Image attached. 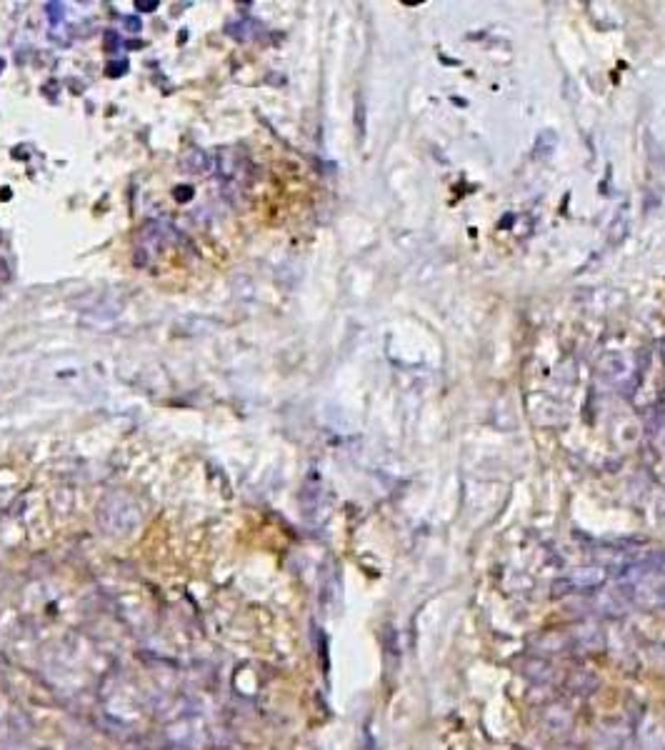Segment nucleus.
<instances>
[{
	"instance_id": "f257e3e1",
	"label": "nucleus",
	"mask_w": 665,
	"mask_h": 750,
	"mask_svg": "<svg viewBox=\"0 0 665 750\" xmlns=\"http://www.w3.org/2000/svg\"><path fill=\"white\" fill-rule=\"evenodd\" d=\"M100 523L106 525V531H110L113 535H128L141 523V510L128 496L113 493L100 505Z\"/></svg>"
},
{
	"instance_id": "f03ea898",
	"label": "nucleus",
	"mask_w": 665,
	"mask_h": 750,
	"mask_svg": "<svg viewBox=\"0 0 665 750\" xmlns=\"http://www.w3.org/2000/svg\"><path fill=\"white\" fill-rule=\"evenodd\" d=\"M573 725H575V715L566 703L555 701L543 708V728L551 736H566V733L573 730Z\"/></svg>"
},
{
	"instance_id": "7ed1b4c3",
	"label": "nucleus",
	"mask_w": 665,
	"mask_h": 750,
	"mask_svg": "<svg viewBox=\"0 0 665 750\" xmlns=\"http://www.w3.org/2000/svg\"><path fill=\"white\" fill-rule=\"evenodd\" d=\"M533 651L535 655H558V653L573 651V636L568 630H543L535 640H533Z\"/></svg>"
},
{
	"instance_id": "20e7f679",
	"label": "nucleus",
	"mask_w": 665,
	"mask_h": 750,
	"mask_svg": "<svg viewBox=\"0 0 665 750\" xmlns=\"http://www.w3.org/2000/svg\"><path fill=\"white\" fill-rule=\"evenodd\" d=\"M605 581H608V573L601 566L575 568L573 573L568 575V583L573 585V593H595V590H601L605 585Z\"/></svg>"
},
{
	"instance_id": "39448f33",
	"label": "nucleus",
	"mask_w": 665,
	"mask_h": 750,
	"mask_svg": "<svg viewBox=\"0 0 665 750\" xmlns=\"http://www.w3.org/2000/svg\"><path fill=\"white\" fill-rule=\"evenodd\" d=\"M570 636H573V651L583 653V655H598V653L605 651V633L601 628H595V625L575 630Z\"/></svg>"
},
{
	"instance_id": "423d86ee",
	"label": "nucleus",
	"mask_w": 665,
	"mask_h": 750,
	"mask_svg": "<svg viewBox=\"0 0 665 750\" xmlns=\"http://www.w3.org/2000/svg\"><path fill=\"white\" fill-rule=\"evenodd\" d=\"M520 673H523L531 683H538V686H548V683H553V678H555V668H553L551 660L543 658V655H528V658H523Z\"/></svg>"
},
{
	"instance_id": "0eeeda50",
	"label": "nucleus",
	"mask_w": 665,
	"mask_h": 750,
	"mask_svg": "<svg viewBox=\"0 0 665 750\" xmlns=\"http://www.w3.org/2000/svg\"><path fill=\"white\" fill-rule=\"evenodd\" d=\"M566 690L570 695H578V698H588V695H593L598 688H601V680H598V675L590 670H585V668H578V670L573 673H568L566 675Z\"/></svg>"
},
{
	"instance_id": "6e6552de",
	"label": "nucleus",
	"mask_w": 665,
	"mask_h": 750,
	"mask_svg": "<svg viewBox=\"0 0 665 750\" xmlns=\"http://www.w3.org/2000/svg\"><path fill=\"white\" fill-rule=\"evenodd\" d=\"M625 238H628V220H625V215H616L605 230V243L610 248H618L625 243Z\"/></svg>"
},
{
	"instance_id": "1a4fd4ad",
	"label": "nucleus",
	"mask_w": 665,
	"mask_h": 750,
	"mask_svg": "<svg viewBox=\"0 0 665 750\" xmlns=\"http://www.w3.org/2000/svg\"><path fill=\"white\" fill-rule=\"evenodd\" d=\"M558 148V135H555V130H543V133L535 138V153L533 156L538 158V160H543V158H551L553 156V150Z\"/></svg>"
},
{
	"instance_id": "9d476101",
	"label": "nucleus",
	"mask_w": 665,
	"mask_h": 750,
	"mask_svg": "<svg viewBox=\"0 0 665 750\" xmlns=\"http://www.w3.org/2000/svg\"><path fill=\"white\" fill-rule=\"evenodd\" d=\"M625 370V363L620 355L616 353H608L605 358H603L601 363H598V373L605 375V378H618V375Z\"/></svg>"
},
{
	"instance_id": "9b49d317",
	"label": "nucleus",
	"mask_w": 665,
	"mask_h": 750,
	"mask_svg": "<svg viewBox=\"0 0 665 750\" xmlns=\"http://www.w3.org/2000/svg\"><path fill=\"white\" fill-rule=\"evenodd\" d=\"M183 168L188 173H206L210 168V158L203 153V150H191L188 156L183 158Z\"/></svg>"
},
{
	"instance_id": "f8f14e48",
	"label": "nucleus",
	"mask_w": 665,
	"mask_h": 750,
	"mask_svg": "<svg viewBox=\"0 0 665 750\" xmlns=\"http://www.w3.org/2000/svg\"><path fill=\"white\" fill-rule=\"evenodd\" d=\"M176 198L180 200V203L191 200L193 198V188H191V185H180V188H176Z\"/></svg>"
},
{
	"instance_id": "ddd939ff",
	"label": "nucleus",
	"mask_w": 665,
	"mask_h": 750,
	"mask_svg": "<svg viewBox=\"0 0 665 750\" xmlns=\"http://www.w3.org/2000/svg\"><path fill=\"white\" fill-rule=\"evenodd\" d=\"M48 15H50V21H53V23L60 21V18H63V5H56V3H50V5H48Z\"/></svg>"
},
{
	"instance_id": "4468645a",
	"label": "nucleus",
	"mask_w": 665,
	"mask_h": 750,
	"mask_svg": "<svg viewBox=\"0 0 665 750\" xmlns=\"http://www.w3.org/2000/svg\"><path fill=\"white\" fill-rule=\"evenodd\" d=\"M123 23H125V28L130 30V33H138V30H141V21H138V18H123Z\"/></svg>"
},
{
	"instance_id": "2eb2a0df",
	"label": "nucleus",
	"mask_w": 665,
	"mask_h": 750,
	"mask_svg": "<svg viewBox=\"0 0 665 750\" xmlns=\"http://www.w3.org/2000/svg\"><path fill=\"white\" fill-rule=\"evenodd\" d=\"M125 68H128V63H121V65H108V75H123V73H125Z\"/></svg>"
},
{
	"instance_id": "dca6fc26",
	"label": "nucleus",
	"mask_w": 665,
	"mask_h": 750,
	"mask_svg": "<svg viewBox=\"0 0 665 750\" xmlns=\"http://www.w3.org/2000/svg\"><path fill=\"white\" fill-rule=\"evenodd\" d=\"M135 8H138V10H145V13H150V10H156V8H158V3H156V0H148V3H143V0H141V3H135Z\"/></svg>"
},
{
	"instance_id": "f3484780",
	"label": "nucleus",
	"mask_w": 665,
	"mask_h": 750,
	"mask_svg": "<svg viewBox=\"0 0 665 750\" xmlns=\"http://www.w3.org/2000/svg\"><path fill=\"white\" fill-rule=\"evenodd\" d=\"M118 43V36L115 33H106V50H110L113 53V45Z\"/></svg>"
},
{
	"instance_id": "a211bd4d",
	"label": "nucleus",
	"mask_w": 665,
	"mask_h": 750,
	"mask_svg": "<svg viewBox=\"0 0 665 750\" xmlns=\"http://www.w3.org/2000/svg\"><path fill=\"white\" fill-rule=\"evenodd\" d=\"M513 750H528V748H520V745H516V748H513Z\"/></svg>"
},
{
	"instance_id": "6ab92c4d",
	"label": "nucleus",
	"mask_w": 665,
	"mask_h": 750,
	"mask_svg": "<svg viewBox=\"0 0 665 750\" xmlns=\"http://www.w3.org/2000/svg\"><path fill=\"white\" fill-rule=\"evenodd\" d=\"M0 68H3V60H0Z\"/></svg>"
}]
</instances>
